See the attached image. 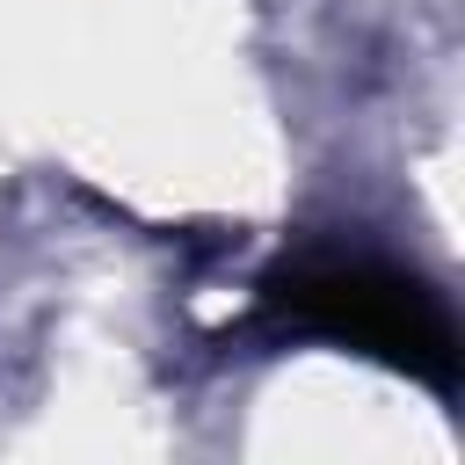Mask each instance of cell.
I'll use <instances>...</instances> for the list:
<instances>
[{
	"mask_svg": "<svg viewBox=\"0 0 465 465\" xmlns=\"http://www.w3.org/2000/svg\"><path fill=\"white\" fill-rule=\"evenodd\" d=\"M262 305L283 327L349 341V349H363V356H378V363H392V371H407L436 392H458L465 349H458L450 305L421 276H407L378 254L305 247V254H291L262 276Z\"/></svg>",
	"mask_w": 465,
	"mask_h": 465,
	"instance_id": "obj_1",
	"label": "cell"
}]
</instances>
